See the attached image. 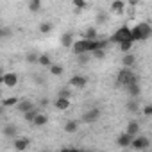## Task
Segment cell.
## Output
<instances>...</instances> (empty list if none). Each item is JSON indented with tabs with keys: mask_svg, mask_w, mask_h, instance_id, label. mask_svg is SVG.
<instances>
[{
	"mask_svg": "<svg viewBox=\"0 0 152 152\" xmlns=\"http://www.w3.org/2000/svg\"><path fill=\"white\" fill-rule=\"evenodd\" d=\"M38 115H39V109H38V107H32L31 111L23 113V118H25L27 122H31V124H32V122H34V118H36Z\"/></svg>",
	"mask_w": 152,
	"mask_h": 152,
	"instance_id": "44dd1931",
	"label": "cell"
},
{
	"mask_svg": "<svg viewBox=\"0 0 152 152\" xmlns=\"http://www.w3.org/2000/svg\"><path fill=\"white\" fill-rule=\"evenodd\" d=\"M29 138H15V150H25V148H29Z\"/></svg>",
	"mask_w": 152,
	"mask_h": 152,
	"instance_id": "9a60e30c",
	"label": "cell"
},
{
	"mask_svg": "<svg viewBox=\"0 0 152 152\" xmlns=\"http://www.w3.org/2000/svg\"><path fill=\"white\" fill-rule=\"evenodd\" d=\"M57 97H64V99H72V91H70L68 88H64V90H59V91H57Z\"/></svg>",
	"mask_w": 152,
	"mask_h": 152,
	"instance_id": "d6a6232c",
	"label": "cell"
},
{
	"mask_svg": "<svg viewBox=\"0 0 152 152\" xmlns=\"http://www.w3.org/2000/svg\"><path fill=\"white\" fill-rule=\"evenodd\" d=\"M91 56H93L95 59H104V57H106V50H104V48H97L95 52H91Z\"/></svg>",
	"mask_w": 152,
	"mask_h": 152,
	"instance_id": "1f68e13d",
	"label": "cell"
},
{
	"mask_svg": "<svg viewBox=\"0 0 152 152\" xmlns=\"http://www.w3.org/2000/svg\"><path fill=\"white\" fill-rule=\"evenodd\" d=\"M132 39H124L122 43H118V47H120V50L125 54V52H131V48H132Z\"/></svg>",
	"mask_w": 152,
	"mask_h": 152,
	"instance_id": "d4e9b609",
	"label": "cell"
},
{
	"mask_svg": "<svg viewBox=\"0 0 152 152\" xmlns=\"http://www.w3.org/2000/svg\"><path fill=\"white\" fill-rule=\"evenodd\" d=\"M52 31V23H48V22H43L41 25H39V32L41 34H48Z\"/></svg>",
	"mask_w": 152,
	"mask_h": 152,
	"instance_id": "f546056e",
	"label": "cell"
},
{
	"mask_svg": "<svg viewBox=\"0 0 152 152\" xmlns=\"http://www.w3.org/2000/svg\"><path fill=\"white\" fill-rule=\"evenodd\" d=\"M136 81H138V77L132 73V70L127 68V66H124V68L118 72V75H116V84H118V86H127V84L136 83Z\"/></svg>",
	"mask_w": 152,
	"mask_h": 152,
	"instance_id": "7a4b0ae2",
	"label": "cell"
},
{
	"mask_svg": "<svg viewBox=\"0 0 152 152\" xmlns=\"http://www.w3.org/2000/svg\"><path fill=\"white\" fill-rule=\"evenodd\" d=\"M38 63H39L41 66H48V68L52 66V59H50V57H48L47 54H41V56H39V61H38Z\"/></svg>",
	"mask_w": 152,
	"mask_h": 152,
	"instance_id": "4316f807",
	"label": "cell"
},
{
	"mask_svg": "<svg viewBox=\"0 0 152 152\" xmlns=\"http://www.w3.org/2000/svg\"><path fill=\"white\" fill-rule=\"evenodd\" d=\"M125 131H127L129 134H132V136H138V134H140V124H138L136 120H131V122L127 124Z\"/></svg>",
	"mask_w": 152,
	"mask_h": 152,
	"instance_id": "e0dca14e",
	"label": "cell"
},
{
	"mask_svg": "<svg viewBox=\"0 0 152 152\" xmlns=\"http://www.w3.org/2000/svg\"><path fill=\"white\" fill-rule=\"evenodd\" d=\"M32 124H34L36 127H43V125H47V124H48V116H47V115H41V113H39V115H38V116L34 118V122H32Z\"/></svg>",
	"mask_w": 152,
	"mask_h": 152,
	"instance_id": "7402d4cb",
	"label": "cell"
},
{
	"mask_svg": "<svg viewBox=\"0 0 152 152\" xmlns=\"http://www.w3.org/2000/svg\"><path fill=\"white\" fill-rule=\"evenodd\" d=\"M72 52H73L75 56L88 52V39H86V38H83V39H77V41L73 43V47H72Z\"/></svg>",
	"mask_w": 152,
	"mask_h": 152,
	"instance_id": "52a82bcc",
	"label": "cell"
},
{
	"mask_svg": "<svg viewBox=\"0 0 152 152\" xmlns=\"http://www.w3.org/2000/svg\"><path fill=\"white\" fill-rule=\"evenodd\" d=\"M2 134H4L6 138H16V127H15V125H6V127L2 129Z\"/></svg>",
	"mask_w": 152,
	"mask_h": 152,
	"instance_id": "603a6c76",
	"label": "cell"
},
{
	"mask_svg": "<svg viewBox=\"0 0 152 152\" xmlns=\"http://www.w3.org/2000/svg\"><path fill=\"white\" fill-rule=\"evenodd\" d=\"M99 120H100V109H97V107L86 109V113L83 115V122L84 124H95Z\"/></svg>",
	"mask_w": 152,
	"mask_h": 152,
	"instance_id": "5b68a950",
	"label": "cell"
},
{
	"mask_svg": "<svg viewBox=\"0 0 152 152\" xmlns=\"http://www.w3.org/2000/svg\"><path fill=\"white\" fill-rule=\"evenodd\" d=\"M18 102L20 100L16 97H6V99H2V107H16Z\"/></svg>",
	"mask_w": 152,
	"mask_h": 152,
	"instance_id": "d6986e66",
	"label": "cell"
},
{
	"mask_svg": "<svg viewBox=\"0 0 152 152\" xmlns=\"http://www.w3.org/2000/svg\"><path fill=\"white\" fill-rule=\"evenodd\" d=\"M0 81H2L7 88H15L18 84V75L15 72H7V73H4L2 77H0Z\"/></svg>",
	"mask_w": 152,
	"mask_h": 152,
	"instance_id": "8992f818",
	"label": "cell"
},
{
	"mask_svg": "<svg viewBox=\"0 0 152 152\" xmlns=\"http://www.w3.org/2000/svg\"><path fill=\"white\" fill-rule=\"evenodd\" d=\"M84 38H86V39H99V32H97V29H95V27H88L86 32H84Z\"/></svg>",
	"mask_w": 152,
	"mask_h": 152,
	"instance_id": "cb8c5ba5",
	"label": "cell"
},
{
	"mask_svg": "<svg viewBox=\"0 0 152 152\" xmlns=\"http://www.w3.org/2000/svg\"><path fill=\"white\" fill-rule=\"evenodd\" d=\"M63 72H64V68L61 64H52L50 66V73L52 75H57V77H59V75H63Z\"/></svg>",
	"mask_w": 152,
	"mask_h": 152,
	"instance_id": "83f0119b",
	"label": "cell"
},
{
	"mask_svg": "<svg viewBox=\"0 0 152 152\" xmlns=\"http://www.w3.org/2000/svg\"><path fill=\"white\" fill-rule=\"evenodd\" d=\"M150 36H152V27H150V23L141 22V23H138L136 27H132V39H134V41H145V39H148Z\"/></svg>",
	"mask_w": 152,
	"mask_h": 152,
	"instance_id": "6da1fadb",
	"label": "cell"
},
{
	"mask_svg": "<svg viewBox=\"0 0 152 152\" xmlns=\"http://www.w3.org/2000/svg\"><path fill=\"white\" fill-rule=\"evenodd\" d=\"M77 129H79V122H77V120H68V122L64 124V131H66L68 134L77 132Z\"/></svg>",
	"mask_w": 152,
	"mask_h": 152,
	"instance_id": "ac0fdd59",
	"label": "cell"
},
{
	"mask_svg": "<svg viewBox=\"0 0 152 152\" xmlns=\"http://www.w3.org/2000/svg\"><path fill=\"white\" fill-rule=\"evenodd\" d=\"M32 107H36L32 100H20V102L16 104V109H18L22 115H23V113H27V111H31Z\"/></svg>",
	"mask_w": 152,
	"mask_h": 152,
	"instance_id": "4fadbf2b",
	"label": "cell"
},
{
	"mask_svg": "<svg viewBox=\"0 0 152 152\" xmlns=\"http://www.w3.org/2000/svg\"><path fill=\"white\" fill-rule=\"evenodd\" d=\"M148 147H150V140L147 136H140V134L134 136V140L131 143V148H134V150H145Z\"/></svg>",
	"mask_w": 152,
	"mask_h": 152,
	"instance_id": "277c9868",
	"label": "cell"
},
{
	"mask_svg": "<svg viewBox=\"0 0 152 152\" xmlns=\"http://www.w3.org/2000/svg\"><path fill=\"white\" fill-rule=\"evenodd\" d=\"M136 63V57L131 54V52H125L124 57H122V66H127V68H132Z\"/></svg>",
	"mask_w": 152,
	"mask_h": 152,
	"instance_id": "2e32d148",
	"label": "cell"
},
{
	"mask_svg": "<svg viewBox=\"0 0 152 152\" xmlns=\"http://www.w3.org/2000/svg\"><path fill=\"white\" fill-rule=\"evenodd\" d=\"M143 115H145V116H152V104L143 106Z\"/></svg>",
	"mask_w": 152,
	"mask_h": 152,
	"instance_id": "e575fe53",
	"label": "cell"
},
{
	"mask_svg": "<svg viewBox=\"0 0 152 152\" xmlns=\"http://www.w3.org/2000/svg\"><path fill=\"white\" fill-rule=\"evenodd\" d=\"M25 59H27V63H31V64H34V63H38V61H39V56H38L36 52H29Z\"/></svg>",
	"mask_w": 152,
	"mask_h": 152,
	"instance_id": "4dcf8cb0",
	"label": "cell"
},
{
	"mask_svg": "<svg viewBox=\"0 0 152 152\" xmlns=\"http://www.w3.org/2000/svg\"><path fill=\"white\" fill-rule=\"evenodd\" d=\"M111 43H122L124 39H132V29H129L127 25H122L120 29H116L113 32V36L109 38ZM134 41V39H132Z\"/></svg>",
	"mask_w": 152,
	"mask_h": 152,
	"instance_id": "3957f363",
	"label": "cell"
},
{
	"mask_svg": "<svg viewBox=\"0 0 152 152\" xmlns=\"http://www.w3.org/2000/svg\"><path fill=\"white\" fill-rule=\"evenodd\" d=\"M138 4H140V0H129V6L131 7H136Z\"/></svg>",
	"mask_w": 152,
	"mask_h": 152,
	"instance_id": "8d00e7d4",
	"label": "cell"
},
{
	"mask_svg": "<svg viewBox=\"0 0 152 152\" xmlns=\"http://www.w3.org/2000/svg\"><path fill=\"white\" fill-rule=\"evenodd\" d=\"M132 140H134V136L125 131V132H122V134L116 138V143H118V147H122V148H129L131 143H132Z\"/></svg>",
	"mask_w": 152,
	"mask_h": 152,
	"instance_id": "ba28073f",
	"label": "cell"
},
{
	"mask_svg": "<svg viewBox=\"0 0 152 152\" xmlns=\"http://www.w3.org/2000/svg\"><path fill=\"white\" fill-rule=\"evenodd\" d=\"M109 11L115 13V15H122V13L125 11V2H124V0H113Z\"/></svg>",
	"mask_w": 152,
	"mask_h": 152,
	"instance_id": "7c38bea8",
	"label": "cell"
},
{
	"mask_svg": "<svg viewBox=\"0 0 152 152\" xmlns=\"http://www.w3.org/2000/svg\"><path fill=\"white\" fill-rule=\"evenodd\" d=\"M41 9V0H29V11L31 13H38Z\"/></svg>",
	"mask_w": 152,
	"mask_h": 152,
	"instance_id": "484cf974",
	"label": "cell"
},
{
	"mask_svg": "<svg viewBox=\"0 0 152 152\" xmlns=\"http://www.w3.org/2000/svg\"><path fill=\"white\" fill-rule=\"evenodd\" d=\"M88 54H90V52H84V54H79V56H77V59H79L81 64H84V63L90 61V56H88Z\"/></svg>",
	"mask_w": 152,
	"mask_h": 152,
	"instance_id": "836d02e7",
	"label": "cell"
},
{
	"mask_svg": "<svg viewBox=\"0 0 152 152\" xmlns=\"http://www.w3.org/2000/svg\"><path fill=\"white\" fill-rule=\"evenodd\" d=\"M72 4H73V7L77 9V11H81V9H86V0H72Z\"/></svg>",
	"mask_w": 152,
	"mask_h": 152,
	"instance_id": "f1b7e54d",
	"label": "cell"
},
{
	"mask_svg": "<svg viewBox=\"0 0 152 152\" xmlns=\"http://www.w3.org/2000/svg\"><path fill=\"white\" fill-rule=\"evenodd\" d=\"M106 20H107L106 15H99V22H106Z\"/></svg>",
	"mask_w": 152,
	"mask_h": 152,
	"instance_id": "74e56055",
	"label": "cell"
},
{
	"mask_svg": "<svg viewBox=\"0 0 152 152\" xmlns=\"http://www.w3.org/2000/svg\"><path fill=\"white\" fill-rule=\"evenodd\" d=\"M54 106H56V109H59V111H66V109H70L72 100H70V99H64V97H57L56 102H54Z\"/></svg>",
	"mask_w": 152,
	"mask_h": 152,
	"instance_id": "8fae6325",
	"label": "cell"
},
{
	"mask_svg": "<svg viewBox=\"0 0 152 152\" xmlns=\"http://www.w3.org/2000/svg\"><path fill=\"white\" fill-rule=\"evenodd\" d=\"M9 34H11V31H9V29H7V27H4V29H2V31H0V36H2V38H7V36H9Z\"/></svg>",
	"mask_w": 152,
	"mask_h": 152,
	"instance_id": "d590c367",
	"label": "cell"
},
{
	"mask_svg": "<svg viewBox=\"0 0 152 152\" xmlns=\"http://www.w3.org/2000/svg\"><path fill=\"white\" fill-rule=\"evenodd\" d=\"M73 43H75V39H73V34H72V32H64V34L61 36V45H63L64 48H72Z\"/></svg>",
	"mask_w": 152,
	"mask_h": 152,
	"instance_id": "5bb4252c",
	"label": "cell"
},
{
	"mask_svg": "<svg viewBox=\"0 0 152 152\" xmlns=\"http://www.w3.org/2000/svg\"><path fill=\"white\" fill-rule=\"evenodd\" d=\"M86 84H88V79L84 77V75H73V77L70 79V86L72 88L83 90V88H86Z\"/></svg>",
	"mask_w": 152,
	"mask_h": 152,
	"instance_id": "9c48e42d",
	"label": "cell"
},
{
	"mask_svg": "<svg viewBox=\"0 0 152 152\" xmlns=\"http://www.w3.org/2000/svg\"><path fill=\"white\" fill-rule=\"evenodd\" d=\"M125 107H127L129 113H138V111H140V102H138V99H131Z\"/></svg>",
	"mask_w": 152,
	"mask_h": 152,
	"instance_id": "ffe728a7",
	"label": "cell"
},
{
	"mask_svg": "<svg viewBox=\"0 0 152 152\" xmlns=\"http://www.w3.org/2000/svg\"><path fill=\"white\" fill-rule=\"evenodd\" d=\"M125 90H127L129 99H138V97H140V93H141V86H140V83H138V81H136V83L127 84V86H125Z\"/></svg>",
	"mask_w": 152,
	"mask_h": 152,
	"instance_id": "30bf717a",
	"label": "cell"
}]
</instances>
